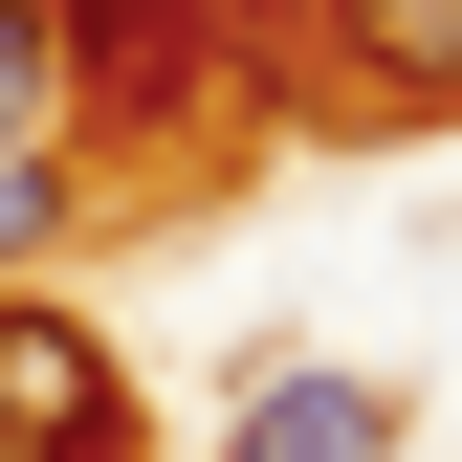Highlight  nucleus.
I'll list each match as a JSON object with an SVG mask.
<instances>
[{
  "mask_svg": "<svg viewBox=\"0 0 462 462\" xmlns=\"http://www.w3.org/2000/svg\"><path fill=\"white\" fill-rule=\"evenodd\" d=\"M309 23L374 110H462V0H309Z\"/></svg>",
  "mask_w": 462,
  "mask_h": 462,
  "instance_id": "1",
  "label": "nucleus"
},
{
  "mask_svg": "<svg viewBox=\"0 0 462 462\" xmlns=\"http://www.w3.org/2000/svg\"><path fill=\"white\" fill-rule=\"evenodd\" d=\"M220 462H396V396L374 374H264L243 419H220Z\"/></svg>",
  "mask_w": 462,
  "mask_h": 462,
  "instance_id": "2",
  "label": "nucleus"
},
{
  "mask_svg": "<svg viewBox=\"0 0 462 462\" xmlns=\"http://www.w3.org/2000/svg\"><path fill=\"white\" fill-rule=\"evenodd\" d=\"M67 220H88V154H0V286L67 243Z\"/></svg>",
  "mask_w": 462,
  "mask_h": 462,
  "instance_id": "4",
  "label": "nucleus"
},
{
  "mask_svg": "<svg viewBox=\"0 0 462 462\" xmlns=\"http://www.w3.org/2000/svg\"><path fill=\"white\" fill-rule=\"evenodd\" d=\"M67 0H0V154H67Z\"/></svg>",
  "mask_w": 462,
  "mask_h": 462,
  "instance_id": "3",
  "label": "nucleus"
}]
</instances>
